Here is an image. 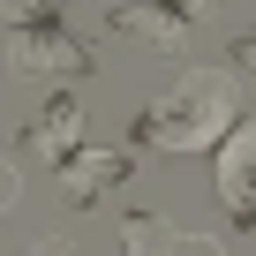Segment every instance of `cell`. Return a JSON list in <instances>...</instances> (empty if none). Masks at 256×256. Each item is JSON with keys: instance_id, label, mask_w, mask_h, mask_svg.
Listing matches in <instances>:
<instances>
[{"instance_id": "obj_7", "label": "cell", "mask_w": 256, "mask_h": 256, "mask_svg": "<svg viewBox=\"0 0 256 256\" xmlns=\"http://www.w3.org/2000/svg\"><path fill=\"white\" fill-rule=\"evenodd\" d=\"M76 144H83V98H76V90H53V98L38 106V120H30V151L60 166Z\"/></svg>"}, {"instance_id": "obj_9", "label": "cell", "mask_w": 256, "mask_h": 256, "mask_svg": "<svg viewBox=\"0 0 256 256\" xmlns=\"http://www.w3.org/2000/svg\"><path fill=\"white\" fill-rule=\"evenodd\" d=\"M234 68H241V76L256 83V38H234Z\"/></svg>"}, {"instance_id": "obj_1", "label": "cell", "mask_w": 256, "mask_h": 256, "mask_svg": "<svg viewBox=\"0 0 256 256\" xmlns=\"http://www.w3.org/2000/svg\"><path fill=\"white\" fill-rule=\"evenodd\" d=\"M241 120V83L226 68H188L158 106L136 113V136L151 151H174V158H196V151H218L226 128Z\"/></svg>"}, {"instance_id": "obj_6", "label": "cell", "mask_w": 256, "mask_h": 256, "mask_svg": "<svg viewBox=\"0 0 256 256\" xmlns=\"http://www.w3.org/2000/svg\"><path fill=\"white\" fill-rule=\"evenodd\" d=\"M128 181V151H98V144H76L60 158V196L68 204H98V188Z\"/></svg>"}, {"instance_id": "obj_11", "label": "cell", "mask_w": 256, "mask_h": 256, "mask_svg": "<svg viewBox=\"0 0 256 256\" xmlns=\"http://www.w3.org/2000/svg\"><path fill=\"white\" fill-rule=\"evenodd\" d=\"M16 256H68V241H30V248H16Z\"/></svg>"}, {"instance_id": "obj_2", "label": "cell", "mask_w": 256, "mask_h": 256, "mask_svg": "<svg viewBox=\"0 0 256 256\" xmlns=\"http://www.w3.org/2000/svg\"><path fill=\"white\" fill-rule=\"evenodd\" d=\"M8 68L30 76V83L83 76V68H90V46L68 38V23H23V30H8Z\"/></svg>"}, {"instance_id": "obj_8", "label": "cell", "mask_w": 256, "mask_h": 256, "mask_svg": "<svg viewBox=\"0 0 256 256\" xmlns=\"http://www.w3.org/2000/svg\"><path fill=\"white\" fill-rule=\"evenodd\" d=\"M68 8V0H0V16H8V30H23V23H53Z\"/></svg>"}, {"instance_id": "obj_4", "label": "cell", "mask_w": 256, "mask_h": 256, "mask_svg": "<svg viewBox=\"0 0 256 256\" xmlns=\"http://www.w3.org/2000/svg\"><path fill=\"white\" fill-rule=\"evenodd\" d=\"M120 256H226L218 234H181L158 211H128L120 218Z\"/></svg>"}, {"instance_id": "obj_3", "label": "cell", "mask_w": 256, "mask_h": 256, "mask_svg": "<svg viewBox=\"0 0 256 256\" xmlns=\"http://www.w3.org/2000/svg\"><path fill=\"white\" fill-rule=\"evenodd\" d=\"M218 204L234 226H256V113L234 120L218 144Z\"/></svg>"}, {"instance_id": "obj_10", "label": "cell", "mask_w": 256, "mask_h": 256, "mask_svg": "<svg viewBox=\"0 0 256 256\" xmlns=\"http://www.w3.org/2000/svg\"><path fill=\"white\" fill-rule=\"evenodd\" d=\"M16 196H23V181H16V166H8V158H0V211H8Z\"/></svg>"}, {"instance_id": "obj_5", "label": "cell", "mask_w": 256, "mask_h": 256, "mask_svg": "<svg viewBox=\"0 0 256 256\" xmlns=\"http://www.w3.org/2000/svg\"><path fill=\"white\" fill-rule=\"evenodd\" d=\"M106 30L144 38V46H158V53H181V46H188V16L174 8V0H113V8H106Z\"/></svg>"}, {"instance_id": "obj_12", "label": "cell", "mask_w": 256, "mask_h": 256, "mask_svg": "<svg viewBox=\"0 0 256 256\" xmlns=\"http://www.w3.org/2000/svg\"><path fill=\"white\" fill-rule=\"evenodd\" d=\"M174 8H181V16L196 23V16H211V8H218V0H174Z\"/></svg>"}]
</instances>
